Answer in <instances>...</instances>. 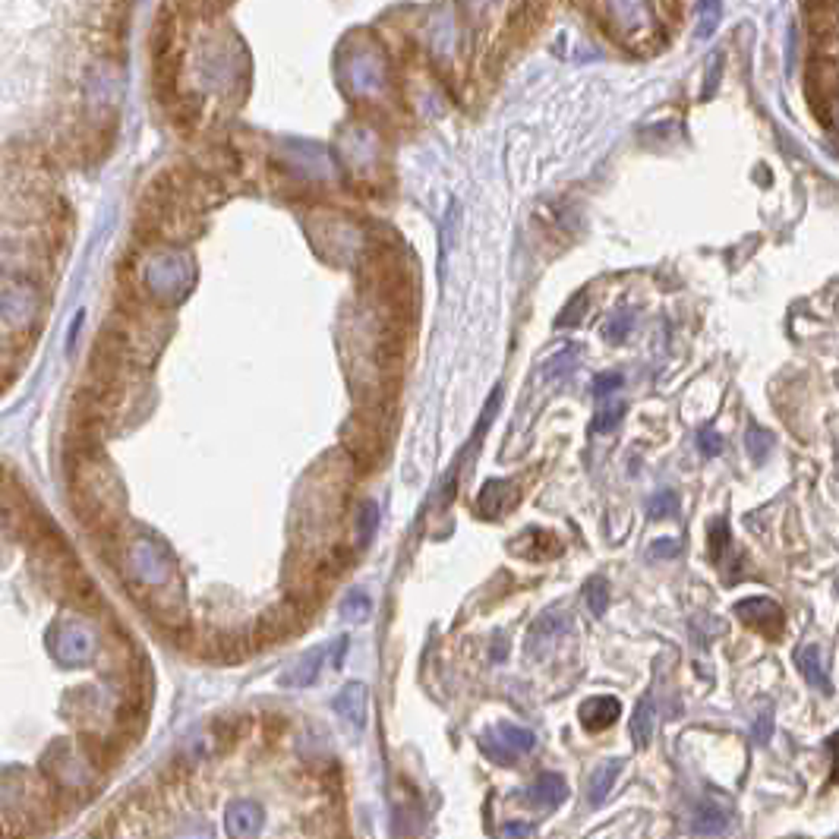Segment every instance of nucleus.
Returning a JSON list of instances; mask_svg holds the SVG:
<instances>
[{
	"label": "nucleus",
	"instance_id": "obj_23",
	"mask_svg": "<svg viewBox=\"0 0 839 839\" xmlns=\"http://www.w3.org/2000/svg\"><path fill=\"white\" fill-rule=\"evenodd\" d=\"M827 751L834 754V773H830V783H839V729L827 739Z\"/></svg>",
	"mask_w": 839,
	"mask_h": 839
},
{
	"label": "nucleus",
	"instance_id": "obj_11",
	"mask_svg": "<svg viewBox=\"0 0 839 839\" xmlns=\"http://www.w3.org/2000/svg\"><path fill=\"white\" fill-rule=\"evenodd\" d=\"M499 735H502V745L511 751V754H527V751L537 748V735L524 726H511V723H502L499 726Z\"/></svg>",
	"mask_w": 839,
	"mask_h": 839
},
{
	"label": "nucleus",
	"instance_id": "obj_20",
	"mask_svg": "<svg viewBox=\"0 0 839 839\" xmlns=\"http://www.w3.org/2000/svg\"><path fill=\"white\" fill-rule=\"evenodd\" d=\"M698 449H701L703 458H716V455L723 451V436H720L716 430H710V426H707V430L698 432Z\"/></svg>",
	"mask_w": 839,
	"mask_h": 839
},
{
	"label": "nucleus",
	"instance_id": "obj_2",
	"mask_svg": "<svg viewBox=\"0 0 839 839\" xmlns=\"http://www.w3.org/2000/svg\"><path fill=\"white\" fill-rule=\"evenodd\" d=\"M795 666L798 672H802V679L808 682L811 688H817V692L824 694H834V679H830L827 672V662H824V653L817 644H802L795 651Z\"/></svg>",
	"mask_w": 839,
	"mask_h": 839
},
{
	"label": "nucleus",
	"instance_id": "obj_6",
	"mask_svg": "<svg viewBox=\"0 0 839 839\" xmlns=\"http://www.w3.org/2000/svg\"><path fill=\"white\" fill-rule=\"evenodd\" d=\"M729 821H733V814H729V808H723V804L716 802H701L698 808H694L692 814V830L698 836H720L729 830Z\"/></svg>",
	"mask_w": 839,
	"mask_h": 839
},
{
	"label": "nucleus",
	"instance_id": "obj_3",
	"mask_svg": "<svg viewBox=\"0 0 839 839\" xmlns=\"http://www.w3.org/2000/svg\"><path fill=\"white\" fill-rule=\"evenodd\" d=\"M622 716V703L619 698H609V694H597V698H587L578 710V720L587 733H603Z\"/></svg>",
	"mask_w": 839,
	"mask_h": 839
},
{
	"label": "nucleus",
	"instance_id": "obj_17",
	"mask_svg": "<svg viewBox=\"0 0 839 839\" xmlns=\"http://www.w3.org/2000/svg\"><path fill=\"white\" fill-rule=\"evenodd\" d=\"M773 726H776V720H773V707H763L761 713H757V720H754V726H751V739H754V745H767L770 739H773Z\"/></svg>",
	"mask_w": 839,
	"mask_h": 839
},
{
	"label": "nucleus",
	"instance_id": "obj_1",
	"mask_svg": "<svg viewBox=\"0 0 839 839\" xmlns=\"http://www.w3.org/2000/svg\"><path fill=\"white\" fill-rule=\"evenodd\" d=\"M733 612L745 622L751 632L763 634L770 641H780L786 634V612L770 597H745L733 606Z\"/></svg>",
	"mask_w": 839,
	"mask_h": 839
},
{
	"label": "nucleus",
	"instance_id": "obj_22",
	"mask_svg": "<svg viewBox=\"0 0 839 839\" xmlns=\"http://www.w3.org/2000/svg\"><path fill=\"white\" fill-rule=\"evenodd\" d=\"M531 824H521V821H514V824H509V827H502V839H524V836H531Z\"/></svg>",
	"mask_w": 839,
	"mask_h": 839
},
{
	"label": "nucleus",
	"instance_id": "obj_13",
	"mask_svg": "<svg viewBox=\"0 0 839 839\" xmlns=\"http://www.w3.org/2000/svg\"><path fill=\"white\" fill-rule=\"evenodd\" d=\"M622 417H625V404L606 398V401L600 404L597 414H593V420H591V432H612L615 426L622 423Z\"/></svg>",
	"mask_w": 839,
	"mask_h": 839
},
{
	"label": "nucleus",
	"instance_id": "obj_14",
	"mask_svg": "<svg viewBox=\"0 0 839 839\" xmlns=\"http://www.w3.org/2000/svg\"><path fill=\"white\" fill-rule=\"evenodd\" d=\"M568 628V615H561V612H546L543 619L537 622V625L531 628V638L533 641H552V638H559L561 632ZM531 641V644H533Z\"/></svg>",
	"mask_w": 839,
	"mask_h": 839
},
{
	"label": "nucleus",
	"instance_id": "obj_8",
	"mask_svg": "<svg viewBox=\"0 0 839 839\" xmlns=\"http://www.w3.org/2000/svg\"><path fill=\"white\" fill-rule=\"evenodd\" d=\"M653 729H656V703L651 694H644V698L638 701V707H634V716H632V742L634 748H647L653 742Z\"/></svg>",
	"mask_w": 839,
	"mask_h": 839
},
{
	"label": "nucleus",
	"instance_id": "obj_19",
	"mask_svg": "<svg viewBox=\"0 0 839 839\" xmlns=\"http://www.w3.org/2000/svg\"><path fill=\"white\" fill-rule=\"evenodd\" d=\"M622 385H625V379L622 373H603L593 379V398H600V401H606V398H612V391H619Z\"/></svg>",
	"mask_w": 839,
	"mask_h": 839
},
{
	"label": "nucleus",
	"instance_id": "obj_24",
	"mask_svg": "<svg viewBox=\"0 0 839 839\" xmlns=\"http://www.w3.org/2000/svg\"><path fill=\"white\" fill-rule=\"evenodd\" d=\"M836 839H839V836H836Z\"/></svg>",
	"mask_w": 839,
	"mask_h": 839
},
{
	"label": "nucleus",
	"instance_id": "obj_9",
	"mask_svg": "<svg viewBox=\"0 0 839 839\" xmlns=\"http://www.w3.org/2000/svg\"><path fill=\"white\" fill-rule=\"evenodd\" d=\"M707 533H710V559H713L716 568H723L726 565V559L733 556V533H729V521L723 518V514L720 518H713L707 527Z\"/></svg>",
	"mask_w": 839,
	"mask_h": 839
},
{
	"label": "nucleus",
	"instance_id": "obj_15",
	"mask_svg": "<svg viewBox=\"0 0 839 839\" xmlns=\"http://www.w3.org/2000/svg\"><path fill=\"white\" fill-rule=\"evenodd\" d=\"M679 511V496H675L672 490H662L651 496V502H647V514H651L653 521L660 518H672V514Z\"/></svg>",
	"mask_w": 839,
	"mask_h": 839
},
{
	"label": "nucleus",
	"instance_id": "obj_7",
	"mask_svg": "<svg viewBox=\"0 0 839 839\" xmlns=\"http://www.w3.org/2000/svg\"><path fill=\"white\" fill-rule=\"evenodd\" d=\"M622 767H625L622 761H603L591 770V776H587V802H591L593 808H600V804L612 795V786H615V780H619Z\"/></svg>",
	"mask_w": 839,
	"mask_h": 839
},
{
	"label": "nucleus",
	"instance_id": "obj_5",
	"mask_svg": "<svg viewBox=\"0 0 839 839\" xmlns=\"http://www.w3.org/2000/svg\"><path fill=\"white\" fill-rule=\"evenodd\" d=\"M568 798V783L561 780L559 773H543L537 776V783H533L531 789H527V802L533 804V808H559L561 802Z\"/></svg>",
	"mask_w": 839,
	"mask_h": 839
},
{
	"label": "nucleus",
	"instance_id": "obj_4",
	"mask_svg": "<svg viewBox=\"0 0 839 839\" xmlns=\"http://www.w3.org/2000/svg\"><path fill=\"white\" fill-rule=\"evenodd\" d=\"M518 505V490L509 480H490V483L480 490L477 499V511L483 518H502L505 511H511Z\"/></svg>",
	"mask_w": 839,
	"mask_h": 839
},
{
	"label": "nucleus",
	"instance_id": "obj_10",
	"mask_svg": "<svg viewBox=\"0 0 839 839\" xmlns=\"http://www.w3.org/2000/svg\"><path fill=\"white\" fill-rule=\"evenodd\" d=\"M521 537L527 540V543H533V550H527L524 556L531 559V561H543V559H552V556H559L561 552V543L556 540V533H546V531H524Z\"/></svg>",
	"mask_w": 839,
	"mask_h": 839
},
{
	"label": "nucleus",
	"instance_id": "obj_21",
	"mask_svg": "<svg viewBox=\"0 0 839 839\" xmlns=\"http://www.w3.org/2000/svg\"><path fill=\"white\" fill-rule=\"evenodd\" d=\"M679 550H682V546L675 543V540L662 537V540H656V543L651 546V559H675V556H679Z\"/></svg>",
	"mask_w": 839,
	"mask_h": 839
},
{
	"label": "nucleus",
	"instance_id": "obj_18",
	"mask_svg": "<svg viewBox=\"0 0 839 839\" xmlns=\"http://www.w3.org/2000/svg\"><path fill=\"white\" fill-rule=\"evenodd\" d=\"M716 19H720V0H701V25H698V38H710L716 29Z\"/></svg>",
	"mask_w": 839,
	"mask_h": 839
},
{
	"label": "nucleus",
	"instance_id": "obj_16",
	"mask_svg": "<svg viewBox=\"0 0 839 839\" xmlns=\"http://www.w3.org/2000/svg\"><path fill=\"white\" fill-rule=\"evenodd\" d=\"M745 445H748V455L754 458V464H761L763 458H767V451L773 449V436L763 432L761 426H751L748 436H745Z\"/></svg>",
	"mask_w": 839,
	"mask_h": 839
},
{
	"label": "nucleus",
	"instance_id": "obj_12",
	"mask_svg": "<svg viewBox=\"0 0 839 839\" xmlns=\"http://www.w3.org/2000/svg\"><path fill=\"white\" fill-rule=\"evenodd\" d=\"M584 603H587V612L593 615V619H603L606 609H609V584L606 578H587L584 584Z\"/></svg>",
	"mask_w": 839,
	"mask_h": 839
}]
</instances>
